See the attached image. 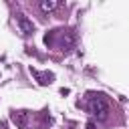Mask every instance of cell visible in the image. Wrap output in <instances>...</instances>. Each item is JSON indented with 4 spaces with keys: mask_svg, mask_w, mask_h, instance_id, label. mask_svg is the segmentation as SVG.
I'll return each instance as SVG.
<instances>
[{
    "mask_svg": "<svg viewBox=\"0 0 129 129\" xmlns=\"http://www.w3.org/2000/svg\"><path fill=\"white\" fill-rule=\"evenodd\" d=\"M89 109H91V113H93L99 121L107 119V115H109V103H107V99H105L103 95H95V97H91V101H89Z\"/></svg>",
    "mask_w": 129,
    "mask_h": 129,
    "instance_id": "obj_1",
    "label": "cell"
},
{
    "mask_svg": "<svg viewBox=\"0 0 129 129\" xmlns=\"http://www.w3.org/2000/svg\"><path fill=\"white\" fill-rule=\"evenodd\" d=\"M38 6H40V10H42L44 14H50V12L58 10V8L62 6V2H60V0H40Z\"/></svg>",
    "mask_w": 129,
    "mask_h": 129,
    "instance_id": "obj_2",
    "label": "cell"
},
{
    "mask_svg": "<svg viewBox=\"0 0 129 129\" xmlns=\"http://www.w3.org/2000/svg\"><path fill=\"white\" fill-rule=\"evenodd\" d=\"M18 26H20L22 34H32V32H34V24H32V20H28L26 16H18Z\"/></svg>",
    "mask_w": 129,
    "mask_h": 129,
    "instance_id": "obj_3",
    "label": "cell"
},
{
    "mask_svg": "<svg viewBox=\"0 0 129 129\" xmlns=\"http://www.w3.org/2000/svg\"><path fill=\"white\" fill-rule=\"evenodd\" d=\"M26 113L24 111H18V113H12V119H14V123H18V127L20 129H26Z\"/></svg>",
    "mask_w": 129,
    "mask_h": 129,
    "instance_id": "obj_4",
    "label": "cell"
},
{
    "mask_svg": "<svg viewBox=\"0 0 129 129\" xmlns=\"http://www.w3.org/2000/svg\"><path fill=\"white\" fill-rule=\"evenodd\" d=\"M87 129H95V125H93V123H91V125H89V127H87Z\"/></svg>",
    "mask_w": 129,
    "mask_h": 129,
    "instance_id": "obj_5",
    "label": "cell"
}]
</instances>
